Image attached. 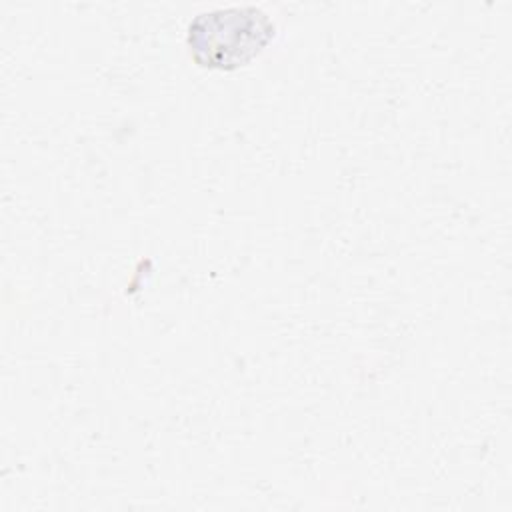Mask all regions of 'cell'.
Returning a JSON list of instances; mask_svg holds the SVG:
<instances>
[{
    "instance_id": "obj_1",
    "label": "cell",
    "mask_w": 512,
    "mask_h": 512,
    "mask_svg": "<svg viewBox=\"0 0 512 512\" xmlns=\"http://www.w3.org/2000/svg\"><path fill=\"white\" fill-rule=\"evenodd\" d=\"M276 36L272 16L254 4H230L196 12L186 28L192 60L202 68L234 70L248 64Z\"/></svg>"
}]
</instances>
